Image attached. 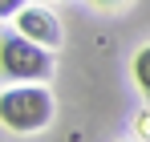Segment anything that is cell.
Instances as JSON below:
<instances>
[{"mask_svg": "<svg viewBox=\"0 0 150 142\" xmlns=\"http://www.w3.org/2000/svg\"><path fill=\"white\" fill-rule=\"evenodd\" d=\"M130 73H134V85H138V89L146 94V102H150V45H142L138 53H134Z\"/></svg>", "mask_w": 150, "mask_h": 142, "instance_id": "obj_4", "label": "cell"}, {"mask_svg": "<svg viewBox=\"0 0 150 142\" xmlns=\"http://www.w3.org/2000/svg\"><path fill=\"white\" fill-rule=\"evenodd\" d=\"M53 122V94L45 85H12L0 94V126L12 134H37Z\"/></svg>", "mask_w": 150, "mask_h": 142, "instance_id": "obj_1", "label": "cell"}, {"mask_svg": "<svg viewBox=\"0 0 150 142\" xmlns=\"http://www.w3.org/2000/svg\"><path fill=\"white\" fill-rule=\"evenodd\" d=\"M25 8V0H0V21H8V16H16Z\"/></svg>", "mask_w": 150, "mask_h": 142, "instance_id": "obj_5", "label": "cell"}, {"mask_svg": "<svg viewBox=\"0 0 150 142\" xmlns=\"http://www.w3.org/2000/svg\"><path fill=\"white\" fill-rule=\"evenodd\" d=\"M53 53L37 41H28L21 28L0 33V81H49Z\"/></svg>", "mask_w": 150, "mask_h": 142, "instance_id": "obj_2", "label": "cell"}, {"mask_svg": "<svg viewBox=\"0 0 150 142\" xmlns=\"http://www.w3.org/2000/svg\"><path fill=\"white\" fill-rule=\"evenodd\" d=\"M12 21H16V28L25 33L28 41H37V45H45V49H57V45H61V24H57V16H53L49 8L25 4Z\"/></svg>", "mask_w": 150, "mask_h": 142, "instance_id": "obj_3", "label": "cell"}, {"mask_svg": "<svg viewBox=\"0 0 150 142\" xmlns=\"http://www.w3.org/2000/svg\"><path fill=\"white\" fill-rule=\"evenodd\" d=\"M98 8H114V4H122V0H93Z\"/></svg>", "mask_w": 150, "mask_h": 142, "instance_id": "obj_6", "label": "cell"}]
</instances>
